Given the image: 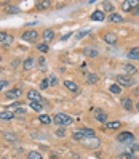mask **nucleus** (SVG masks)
I'll use <instances>...</instances> for the list:
<instances>
[{
  "label": "nucleus",
  "instance_id": "17",
  "mask_svg": "<svg viewBox=\"0 0 139 159\" xmlns=\"http://www.w3.org/2000/svg\"><path fill=\"white\" fill-rule=\"evenodd\" d=\"M29 106L35 111V113H42V109H43L42 101H29Z\"/></svg>",
  "mask_w": 139,
  "mask_h": 159
},
{
  "label": "nucleus",
  "instance_id": "16",
  "mask_svg": "<svg viewBox=\"0 0 139 159\" xmlns=\"http://www.w3.org/2000/svg\"><path fill=\"white\" fill-rule=\"evenodd\" d=\"M39 122H40V124H43V125L53 124V117H50L48 114H40V116H39Z\"/></svg>",
  "mask_w": 139,
  "mask_h": 159
},
{
  "label": "nucleus",
  "instance_id": "12",
  "mask_svg": "<svg viewBox=\"0 0 139 159\" xmlns=\"http://www.w3.org/2000/svg\"><path fill=\"white\" fill-rule=\"evenodd\" d=\"M13 117H16L15 111H2V113H0V119L2 120H11Z\"/></svg>",
  "mask_w": 139,
  "mask_h": 159
},
{
  "label": "nucleus",
  "instance_id": "6",
  "mask_svg": "<svg viewBox=\"0 0 139 159\" xmlns=\"http://www.w3.org/2000/svg\"><path fill=\"white\" fill-rule=\"evenodd\" d=\"M137 5L139 3L136 2V0H126V2H122V10L126 11V13H129V11H133Z\"/></svg>",
  "mask_w": 139,
  "mask_h": 159
},
{
  "label": "nucleus",
  "instance_id": "13",
  "mask_svg": "<svg viewBox=\"0 0 139 159\" xmlns=\"http://www.w3.org/2000/svg\"><path fill=\"white\" fill-rule=\"evenodd\" d=\"M35 7H37V10H46V8L51 7V2L50 0H40V2L35 3Z\"/></svg>",
  "mask_w": 139,
  "mask_h": 159
},
{
  "label": "nucleus",
  "instance_id": "33",
  "mask_svg": "<svg viewBox=\"0 0 139 159\" xmlns=\"http://www.w3.org/2000/svg\"><path fill=\"white\" fill-rule=\"evenodd\" d=\"M117 159H134V157L131 156V153H122L117 156Z\"/></svg>",
  "mask_w": 139,
  "mask_h": 159
},
{
  "label": "nucleus",
  "instance_id": "31",
  "mask_svg": "<svg viewBox=\"0 0 139 159\" xmlns=\"http://www.w3.org/2000/svg\"><path fill=\"white\" fill-rule=\"evenodd\" d=\"M27 159H42V154L39 151H31L27 154Z\"/></svg>",
  "mask_w": 139,
  "mask_h": 159
},
{
  "label": "nucleus",
  "instance_id": "10",
  "mask_svg": "<svg viewBox=\"0 0 139 159\" xmlns=\"http://www.w3.org/2000/svg\"><path fill=\"white\" fill-rule=\"evenodd\" d=\"M90 18H91L93 21H104V11L103 10H96V11L91 13Z\"/></svg>",
  "mask_w": 139,
  "mask_h": 159
},
{
  "label": "nucleus",
  "instance_id": "32",
  "mask_svg": "<svg viewBox=\"0 0 139 159\" xmlns=\"http://www.w3.org/2000/svg\"><path fill=\"white\" fill-rule=\"evenodd\" d=\"M86 82H88V84H91V85H93V84H96V82H98V76H96V74H88Z\"/></svg>",
  "mask_w": 139,
  "mask_h": 159
},
{
  "label": "nucleus",
  "instance_id": "9",
  "mask_svg": "<svg viewBox=\"0 0 139 159\" xmlns=\"http://www.w3.org/2000/svg\"><path fill=\"white\" fill-rule=\"evenodd\" d=\"M34 64H35L34 57H27V58L23 61V69H24V71H29V69H32V68H34Z\"/></svg>",
  "mask_w": 139,
  "mask_h": 159
},
{
  "label": "nucleus",
  "instance_id": "38",
  "mask_svg": "<svg viewBox=\"0 0 139 159\" xmlns=\"http://www.w3.org/2000/svg\"><path fill=\"white\" fill-rule=\"evenodd\" d=\"M13 40H15V37H13V35H8L3 45H6V47H8V45H11V43H13Z\"/></svg>",
  "mask_w": 139,
  "mask_h": 159
},
{
  "label": "nucleus",
  "instance_id": "27",
  "mask_svg": "<svg viewBox=\"0 0 139 159\" xmlns=\"http://www.w3.org/2000/svg\"><path fill=\"white\" fill-rule=\"evenodd\" d=\"M37 50L42 52V53H46V52L50 50V47H48V43H46V42H42V43H37Z\"/></svg>",
  "mask_w": 139,
  "mask_h": 159
},
{
  "label": "nucleus",
  "instance_id": "5",
  "mask_svg": "<svg viewBox=\"0 0 139 159\" xmlns=\"http://www.w3.org/2000/svg\"><path fill=\"white\" fill-rule=\"evenodd\" d=\"M19 97H23V90L19 87H16V89H11V90H8L5 93V98L6 100H18Z\"/></svg>",
  "mask_w": 139,
  "mask_h": 159
},
{
  "label": "nucleus",
  "instance_id": "23",
  "mask_svg": "<svg viewBox=\"0 0 139 159\" xmlns=\"http://www.w3.org/2000/svg\"><path fill=\"white\" fill-rule=\"evenodd\" d=\"M64 87H66L67 90H70V92H77V90H78L77 84L72 82V80H66V82H64Z\"/></svg>",
  "mask_w": 139,
  "mask_h": 159
},
{
  "label": "nucleus",
  "instance_id": "24",
  "mask_svg": "<svg viewBox=\"0 0 139 159\" xmlns=\"http://www.w3.org/2000/svg\"><path fill=\"white\" fill-rule=\"evenodd\" d=\"M103 11H110V15L114 13V3L112 2H103Z\"/></svg>",
  "mask_w": 139,
  "mask_h": 159
},
{
  "label": "nucleus",
  "instance_id": "41",
  "mask_svg": "<svg viewBox=\"0 0 139 159\" xmlns=\"http://www.w3.org/2000/svg\"><path fill=\"white\" fill-rule=\"evenodd\" d=\"M5 87H8V80H5V79H3V80H0V92H2Z\"/></svg>",
  "mask_w": 139,
  "mask_h": 159
},
{
  "label": "nucleus",
  "instance_id": "15",
  "mask_svg": "<svg viewBox=\"0 0 139 159\" xmlns=\"http://www.w3.org/2000/svg\"><path fill=\"white\" fill-rule=\"evenodd\" d=\"M104 125H106L107 130H118L122 127V122H120V120H114V122H106Z\"/></svg>",
  "mask_w": 139,
  "mask_h": 159
},
{
  "label": "nucleus",
  "instance_id": "22",
  "mask_svg": "<svg viewBox=\"0 0 139 159\" xmlns=\"http://www.w3.org/2000/svg\"><path fill=\"white\" fill-rule=\"evenodd\" d=\"M43 39H45V42H51L54 39V31L53 29H46L43 32Z\"/></svg>",
  "mask_w": 139,
  "mask_h": 159
},
{
  "label": "nucleus",
  "instance_id": "28",
  "mask_svg": "<svg viewBox=\"0 0 139 159\" xmlns=\"http://www.w3.org/2000/svg\"><path fill=\"white\" fill-rule=\"evenodd\" d=\"M83 132H85V138H95L96 137V132L93 129H83Z\"/></svg>",
  "mask_w": 139,
  "mask_h": 159
},
{
  "label": "nucleus",
  "instance_id": "42",
  "mask_svg": "<svg viewBox=\"0 0 139 159\" xmlns=\"http://www.w3.org/2000/svg\"><path fill=\"white\" fill-rule=\"evenodd\" d=\"M86 34H88V31H82V32H80V34L77 35V39H82V37H85Z\"/></svg>",
  "mask_w": 139,
  "mask_h": 159
},
{
  "label": "nucleus",
  "instance_id": "44",
  "mask_svg": "<svg viewBox=\"0 0 139 159\" xmlns=\"http://www.w3.org/2000/svg\"><path fill=\"white\" fill-rule=\"evenodd\" d=\"M70 35H72V32H67L66 35H64V37H62V40H67V39H69V37H70Z\"/></svg>",
  "mask_w": 139,
  "mask_h": 159
},
{
  "label": "nucleus",
  "instance_id": "25",
  "mask_svg": "<svg viewBox=\"0 0 139 159\" xmlns=\"http://www.w3.org/2000/svg\"><path fill=\"white\" fill-rule=\"evenodd\" d=\"M109 21H110V23H122V21H123V18L120 16L118 13H112V15L109 16Z\"/></svg>",
  "mask_w": 139,
  "mask_h": 159
},
{
  "label": "nucleus",
  "instance_id": "11",
  "mask_svg": "<svg viewBox=\"0 0 139 159\" xmlns=\"http://www.w3.org/2000/svg\"><path fill=\"white\" fill-rule=\"evenodd\" d=\"M123 71H125V76H134V74H136V68L133 66V64H125V66H123Z\"/></svg>",
  "mask_w": 139,
  "mask_h": 159
},
{
  "label": "nucleus",
  "instance_id": "37",
  "mask_svg": "<svg viewBox=\"0 0 139 159\" xmlns=\"http://www.w3.org/2000/svg\"><path fill=\"white\" fill-rule=\"evenodd\" d=\"M5 138L8 140V142H16V137H15V134H5Z\"/></svg>",
  "mask_w": 139,
  "mask_h": 159
},
{
  "label": "nucleus",
  "instance_id": "21",
  "mask_svg": "<svg viewBox=\"0 0 139 159\" xmlns=\"http://www.w3.org/2000/svg\"><path fill=\"white\" fill-rule=\"evenodd\" d=\"M72 138L75 140V142H80V140H83V138H85V132H83V129H82V130H74Z\"/></svg>",
  "mask_w": 139,
  "mask_h": 159
},
{
  "label": "nucleus",
  "instance_id": "30",
  "mask_svg": "<svg viewBox=\"0 0 139 159\" xmlns=\"http://www.w3.org/2000/svg\"><path fill=\"white\" fill-rule=\"evenodd\" d=\"M131 156H133L134 159H139V146H137V145H133V146H131Z\"/></svg>",
  "mask_w": 139,
  "mask_h": 159
},
{
  "label": "nucleus",
  "instance_id": "4",
  "mask_svg": "<svg viewBox=\"0 0 139 159\" xmlns=\"http://www.w3.org/2000/svg\"><path fill=\"white\" fill-rule=\"evenodd\" d=\"M21 39L26 40V42H37V39H39V34H37V31H24L21 34Z\"/></svg>",
  "mask_w": 139,
  "mask_h": 159
},
{
  "label": "nucleus",
  "instance_id": "1",
  "mask_svg": "<svg viewBox=\"0 0 139 159\" xmlns=\"http://www.w3.org/2000/svg\"><path fill=\"white\" fill-rule=\"evenodd\" d=\"M74 122V119L67 114H64V113H58V114H54L53 116V124H56L59 127H67Z\"/></svg>",
  "mask_w": 139,
  "mask_h": 159
},
{
  "label": "nucleus",
  "instance_id": "45",
  "mask_svg": "<svg viewBox=\"0 0 139 159\" xmlns=\"http://www.w3.org/2000/svg\"><path fill=\"white\" fill-rule=\"evenodd\" d=\"M136 109H137V111H139V101H137V103H136Z\"/></svg>",
  "mask_w": 139,
  "mask_h": 159
},
{
  "label": "nucleus",
  "instance_id": "29",
  "mask_svg": "<svg viewBox=\"0 0 139 159\" xmlns=\"http://www.w3.org/2000/svg\"><path fill=\"white\" fill-rule=\"evenodd\" d=\"M19 11H21V10H19L16 5H8V7H6V13H15V15H16V13H19Z\"/></svg>",
  "mask_w": 139,
  "mask_h": 159
},
{
  "label": "nucleus",
  "instance_id": "34",
  "mask_svg": "<svg viewBox=\"0 0 139 159\" xmlns=\"http://www.w3.org/2000/svg\"><path fill=\"white\" fill-rule=\"evenodd\" d=\"M10 35L8 32H5V31H0V43H5V40H6V37Z\"/></svg>",
  "mask_w": 139,
  "mask_h": 159
},
{
  "label": "nucleus",
  "instance_id": "40",
  "mask_svg": "<svg viewBox=\"0 0 139 159\" xmlns=\"http://www.w3.org/2000/svg\"><path fill=\"white\" fill-rule=\"evenodd\" d=\"M26 113H24V109H21V108H18L16 111H15V116H19V117H23Z\"/></svg>",
  "mask_w": 139,
  "mask_h": 159
},
{
  "label": "nucleus",
  "instance_id": "8",
  "mask_svg": "<svg viewBox=\"0 0 139 159\" xmlns=\"http://www.w3.org/2000/svg\"><path fill=\"white\" fill-rule=\"evenodd\" d=\"M103 39H104V42L109 43V45H115V43H117V35H115L114 32H106Z\"/></svg>",
  "mask_w": 139,
  "mask_h": 159
},
{
  "label": "nucleus",
  "instance_id": "46",
  "mask_svg": "<svg viewBox=\"0 0 139 159\" xmlns=\"http://www.w3.org/2000/svg\"><path fill=\"white\" fill-rule=\"evenodd\" d=\"M2 71H3V68H2V66H0V72H2Z\"/></svg>",
  "mask_w": 139,
  "mask_h": 159
},
{
  "label": "nucleus",
  "instance_id": "39",
  "mask_svg": "<svg viewBox=\"0 0 139 159\" xmlns=\"http://www.w3.org/2000/svg\"><path fill=\"white\" fill-rule=\"evenodd\" d=\"M48 80H50V85H53V87H54V85H58V79L54 77V76H50Z\"/></svg>",
  "mask_w": 139,
  "mask_h": 159
},
{
  "label": "nucleus",
  "instance_id": "36",
  "mask_svg": "<svg viewBox=\"0 0 139 159\" xmlns=\"http://www.w3.org/2000/svg\"><path fill=\"white\" fill-rule=\"evenodd\" d=\"M64 135H66V129H64V127H59L58 130H56V137H64Z\"/></svg>",
  "mask_w": 139,
  "mask_h": 159
},
{
  "label": "nucleus",
  "instance_id": "35",
  "mask_svg": "<svg viewBox=\"0 0 139 159\" xmlns=\"http://www.w3.org/2000/svg\"><path fill=\"white\" fill-rule=\"evenodd\" d=\"M48 85H50V80H48V79H43V80L40 82V89H42V90L48 89Z\"/></svg>",
  "mask_w": 139,
  "mask_h": 159
},
{
  "label": "nucleus",
  "instance_id": "3",
  "mask_svg": "<svg viewBox=\"0 0 139 159\" xmlns=\"http://www.w3.org/2000/svg\"><path fill=\"white\" fill-rule=\"evenodd\" d=\"M117 140L120 143H133V140H134V135L131 134V132H120L118 135H117Z\"/></svg>",
  "mask_w": 139,
  "mask_h": 159
},
{
  "label": "nucleus",
  "instance_id": "14",
  "mask_svg": "<svg viewBox=\"0 0 139 159\" xmlns=\"http://www.w3.org/2000/svg\"><path fill=\"white\" fill-rule=\"evenodd\" d=\"M85 55L88 58H98L99 57V52L96 48H91V47H86L85 48Z\"/></svg>",
  "mask_w": 139,
  "mask_h": 159
},
{
  "label": "nucleus",
  "instance_id": "19",
  "mask_svg": "<svg viewBox=\"0 0 139 159\" xmlns=\"http://www.w3.org/2000/svg\"><path fill=\"white\" fill-rule=\"evenodd\" d=\"M95 117H96V120L98 122H107V114L104 113V111H96V114H95Z\"/></svg>",
  "mask_w": 139,
  "mask_h": 159
},
{
  "label": "nucleus",
  "instance_id": "18",
  "mask_svg": "<svg viewBox=\"0 0 139 159\" xmlns=\"http://www.w3.org/2000/svg\"><path fill=\"white\" fill-rule=\"evenodd\" d=\"M126 58H129V60H139V48H131V50H128Z\"/></svg>",
  "mask_w": 139,
  "mask_h": 159
},
{
  "label": "nucleus",
  "instance_id": "2",
  "mask_svg": "<svg viewBox=\"0 0 139 159\" xmlns=\"http://www.w3.org/2000/svg\"><path fill=\"white\" fill-rule=\"evenodd\" d=\"M117 84L120 87H133L134 85V82L131 77H128V76H123V74H120V76H117Z\"/></svg>",
  "mask_w": 139,
  "mask_h": 159
},
{
  "label": "nucleus",
  "instance_id": "43",
  "mask_svg": "<svg viewBox=\"0 0 139 159\" xmlns=\"http://www.w3.org/2000/svg\"><path fill=\"white\" fill-rule=\"evenodd\" d=\"M133 15H136V16H139V5L134 8V10H133Z\"/></svg>",
  "mask_w": 139,
  "mask_h": 159
},
{
  "label": "nucleus",
  "instance_id": "26",
  "mask_svg": "<svg viewBox=\"0 0 139 159\" xmlns=\"http://www.w3.org/2000/svg\"><path fill=\"white\" fill-rule=\"evenodd\" d=\"M110 93H114V95H120V92H122V87L118 85V84H112V85L109 87Z\"/></svg>",
  "mask_w": 139,
  "mask_h": 159
},
{
  "label": "nucleus",
  "instance_id": "20",
  "mask_svg": "<svg viewBox=\"0 0 139 159\" xmlns=\"http://www.w3.org/2000/svg\"><path fill=\"white\" fill-rule=\"evenodd\" d=\"M122 105H123V108L126 111H133V101H131V98H129V97H126V98L122 100Z\"/></svg>",
  "mask_w": 139,
  "mask_h": 159
},
{
  "label": "nucleus",
  "instance_id": "7",
  "mask_svg": "<svg viewBox=\"0 0 139 159\" xmlns=\"http://www.w3.org/2000/svg\"><path fill=\"white\" fill-rule=\"evenodd\" d=\"M27 98H29L31 101H42V95L37 90H34V89L27 90Z\"/></svg>",
  "mask_w": 139,
  "mask_h": 159
},
{
  "label": "nucleus",
  "instance_id": "47",
  "mask_svg": "<svg viewBox=\"0 0 139 159\" xmlns=\"http://www.w3.org/2000/svg\"><path fill=\"white\" fill-rule=\"evenodd\" d=\"M0 61H2V57H0Z\"/></svg>",
  "mask_w": 139,
  "mask_h": 159
}]
</instances>
